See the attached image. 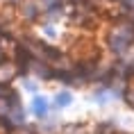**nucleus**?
Segmentation results:
<instances>
[{"label": "nucleus", "instance_id": "1", "mask_svg": "<svg viewBox=\"0 0 134 134\" xmlns=\"http://www.w3.org/2000/svg\"><path fill=\"white\" fill-rule=\"evenodd\" d=\"M32 109H34V114L39 116V118H46V116H48V100L41 98V96H36V98H34V105H32Z\"/></svg>", "mask_w": 134, "mask_h": 134}, {"label": "nucleus", "instance_id": "3", "mask_svg": "<svg viewBox=\"0 0 134 134\" xmlns=\"http://www.w3.org/2000/svg\"><path fill=\"white\" fill-rule=\"evenodd\" d=\"M9 2H16V0H9Z\"/></svg>", "mask_w": 134, "mask_h": 134}, {"label": "nucleus", "instance_id": "2", "mask_svg": "<svg viewBox=\"0 0 134 134\" xmlns=\"http://www.w3.org/2000/svg\"><path fill=\"white\" fill-rule=\"evenodd\" d=\"M55 105H57V107H68V105H71V93H68V91H62V93H57V98H55Z\"/></svg>", "mask_w": 134, "mask_h": 134}]
</instances>
